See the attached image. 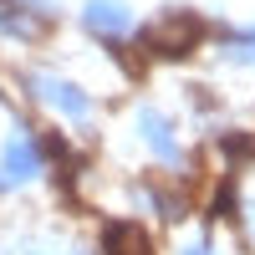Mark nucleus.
<instances>
[{
    "mask_svg": "<svg viewBox=\"0 0 255 255\" xmlns=\"http://www.w3.org/2000/svg\"><path fill=\"white\" fill-rule=\"evenodd\" d=\"M87 26L102 36V41H123L133 31V10L123 0H87Z\"/></svg>",
    "mask_w": 255,
    "mask_h": 255,
    "instance_id": "f257e3e1",
    "label": "nucleus"
}]
</instances>
